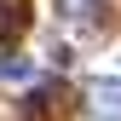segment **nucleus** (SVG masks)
I'll use <instances>...</instances> for the list:
<instances>
[{"label":"nucleus","instance_id":"f03ea898","mask_svg":"<svg viewBox=\"0 0 121 121\" xmlns=\"http://www.w3.org/2000/svg\"><path fill=\"white\" fill-rule=\"evenodd\" d=\"M98 115L121 121V86H98Z\"/></svg>","mask_w":121,"mask_h":121},{"label":"nucleus","instance_id":"f257e3e1","mask_svg":"<svg viewBox=\"0 0 121 121\" xmlns=\"http://www.w3.org/2000/svg\"><path fill=\"white\" fill-rule=\"evenodd\" d=\"M23 23H29V6H23V0H0V40H17Z\"/></svg>","mask_w":121,"mask_h":121}]
</instances>
